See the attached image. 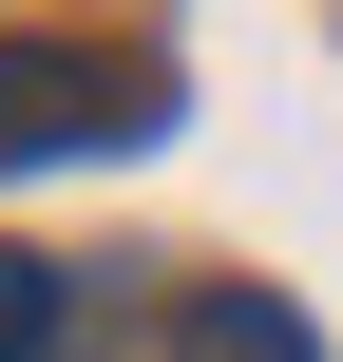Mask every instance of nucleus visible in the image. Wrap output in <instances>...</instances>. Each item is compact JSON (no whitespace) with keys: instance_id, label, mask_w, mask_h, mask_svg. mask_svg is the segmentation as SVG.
<instances>
[{"instance_id":"1","label":"nucleus","mask_w":343,"mask_h":362,"mask_svg":"<svg viewBox=\"0 0 343 362\" xmlns=\"http://www.w3.org/2000/svg\"><path fill=\"white\" fill-rule=\"evenodd\" d=\"M153 115H172V76H153V57L0 38V172H38V153H115V134H153Z\"/></svg>"},{"instance_id":"2","label":"nucleus","mask_w":343,"mask_h":362,"mask_svg":"<svg viewBox=\"0 0 343 362\" xmlns=\"http://www.w3.org/2000/svg\"><path fill=\"white\" fill-rule=\"evenodd\" d=\"M172 362H325V325H306L286 286H191V305H172Z\"/></svg>"},{"instance_id":"3","label":"nucleus","mask_w":343,"mask_h":362,"mask_svg":"<svg viewBox=\"0 0 343 362\" xmlns=\"http://www.w3.org/2000/svg\"><path fill=\"white\" fill-rule=\"evenodd\" d=\"M57 325H76V305H57V267H38V248H0V362H57Z\"/></svg>"}]
</instances>
